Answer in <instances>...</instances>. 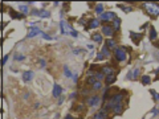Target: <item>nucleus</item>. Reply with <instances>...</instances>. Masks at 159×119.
Here are the masks:
<instances>
[{"label":"nucleus","instance_id":"1","mask_svg":"<svg viewBox=\"0 0 159 119\" xmlns=\"http://www.w3.org/2000/svg\"><path fill=\"white\" fill-rule=\"evenodd\" d=\"M113 54H114V58L118 62H125L126 58H127V49L123 48V46H118L113 50Z\"/></svg>","mask_w":159,"mask_h":119},{"label":"nucleus","instance_id":"2","mask_svg":"<svg viewBox=\"0 0 159 119\" xmlns=\"http://www.w3.org/2000/svg\"><path fill=\"white\" fill-rule=\"evenodd\" d=\"M101 103H104V101H102V97L99 94H93V95H90V97L86 98V105L90 107H97Z\"/></svg>","mask_w":159,"mask_h":119},{"label":"nucleus","instance_id":"3","mask_svg":"<svg viewBox=\"0 0 159 119\" xmlns=\"http://www.w3.org/2000/svg\"><path fill=\"white\" fill-rule=\"evenodd\" d=\"M143 8L146 9V12L149 15H153V16L159 15V4H156V3H144Z\"/></svg>","mask_w":159,"mask_h":119},{"label":"nucleus","instance_id":"4","mask_svg":"<svg viewBox=\"0 0 159 119\" xmlns=\"http://www.w3.org/2000/svg\"><path fill=\"white\" fill-rule=\"evenodd\" d=\"M101 33H102V36H106V37H109V39H113L115 31H114L111 24H102L101 25Z\"/></svg>","mask_w":159,"mask_h":119},{"label":"nucleus","instance_id":"5","mask_svg":"<svg viewBox=\"0 0 159 119\" xmlns=\"http://www.w3.org/2000/svg\"><path fill=\"white\" fill-rule=\"evenodd\" d=\"M60 31H61L62 34H68V33H72L74 29L72 28V25L69 23H66L65 20H61L60 21Z\"/></svg>","mask_w":159,"mask_h":119},{"label":"nucleus","instance_id":"6","mask_svg":"<svg viewBox=\"0 0 159 119\" xmlns=\"http://www.w3.org/2000/svg\"><path fill=\"white\" fill-rule=\"evenodd\" d=\"M117 16H115V13L114 12H104V13L101 15V17H99V21H104V23H113V20H114Z\"/></svg>","mask_w":159,"mask_h":119},{"label":"nucleus","instance_id":"7","mask_svg":"<svg viewBox=\"0 0 159 119\" xmlns=\"http://www.w3.org/2000/svg\"><path fill=\"white\" fill-rule=\"evenodd\" d=\"M92 119H109V113L105 109H101V110H98V111L94 113V115H93Z\"/></svg>","mask_w":159,"mask_h":119},{"label":"nucleus","instance_id":"8","mask_svg":"<svg viewBox=\"0 0 159 119\" xmlns=\"http://www.w3.org/2000/svg\"><path fill=\"white\" fill-rule=\"evenodd\" d=\"M102 73H104L105 76H114L117 73V70L113 68L111 65H105V66H102Z\"/></svg>","mask_w":159,"mask_h":119},{"label":"nucleus","instance_id":"9","mask_svg":"<svg viewBox=\"0 0 159 119\" xmlns=\"http://www.w3.org/2000/svg\"><path fill=\"white\" fill-rule=\"evenodd\" d=\"M139 68H134L133 70H130L129 71V74H127V79H133V81H135L138 77H139Z\"/></svg>","mask_w":159,"mask_h":119},{"label":"nucleus","instance_id":"10","mask_svg":"<svg viewBox=\"0 0 159 119\" xmlns=\"http://www.w3.org/2000/svg\"><path fill=\"white\" fill-rule=\"evenodd\" d=\"M52 94H53L54 98H59V97H61V95H62V87L59 85V83H54V85H53V91H52Z\"/></svg>","mask_w":159,"mask_h":119},{"label":"nucleus","instance_id":"11","mask_svg":"<svg viewBox=\"0 0 159 119\" xmlns=\"http://www.w3.org/2000/svg\"><path fill=\"white\" fill-rule=\"evenodd\" d=\"M99 24H101V21L98 20V19H89V21H88V29H94V28H98L99 27Z\"/></svg>","mask_w":159,"mask_h":119},{"label":"nucleus","instance_id":"12","mask_svg":"<svg viewBox=\"0 0 159 119\" xmlns=\"http://www.w3.org/2000/svg\"><path fill=\"white\" fill-rule=\"evenodd\" d=\"M39 34H42V32H41L37 27H32V28L29 29L28 34H27V37H28V39H32V37H35V36H39Z\"/></svg>","mask_w":159,"mask_h":119},{"label":"nucleus","instance_id":"13","mask_svg":"<svg viewBox=\"0 0 159 119\" xmlns=\"http://www.w3.org/2000/svg\"><path fill=\"white\" fill-rule=\"evenodd\" d=\"M130 37H131V40H133L135 44H139V41H141V40H142V37H143V34H142V33L130 32Z\"/></svg>","mask_w":159,"mask_h":119},{"label":"nucleus","instance_id":"14","mask_svg":"<svg viewBox=\"0 0 159 119\" xmlns=\"http://www.w3.org/2000/svg\"><path fill=\"white\" fill-rule=\"evenodd\" d=\"M105 45L109 48L110 50H114L115 48H118V46H117V41H115L114 39H107L106 42H105Z\"/></svg>","mask_w":159,"mask_h":119},{"label":"nucleus","instance_id":"15","mask_svg":"<svg viewBox=\"0 0 159 119\" xmlns=\"http://www.w3.org/2000/svg\"><path fill=\"white\" fill-rule=\"evenodd\" d=\"M115 79H117L115 74H114V76H106V77H105V85H106V87H110L113 83L115 82Z\"/></svg>","mask_w":159,"mask_h":119},{"label":"nucleus","instance_id":"16","mask_svg":"<svg viewBox=\"0 0 159 119\" xmlns=\"http://www.w3.org/2000/svg\"><path fill=\"white\" fill-rule=\"evenodd\" d=\"M92 41H94V42H97V44H101L102 41H104V39H102V33H99V32L93 33V34H92Z\"/></svg>","mask_w":159,"mask_h":119},{"label":"nucleus","instance_id":"17","mask_svg":"<svg viewBox=\"0 0 159 119\" xmlns=\"http://www.w3.org/2000/svg\"><path fill=\"white\" fill-rule=\"evenodd\" d=\"M114 115H121L122 113H123V103H118L114 109H113V111H111Z\"/></svg>","mask_w":159,"mask_h":119},{"label":"nucleus","instance_id":"18","mask_svg":"<svg viewBox=\"0 0 159 119\" xmlns=\"http://www.w3.org/2000/svg\"><path fill=\"white\" fill-rule=\"evenodd\" d=\"M101 53L104 54L105 58H110V56H111V50L109 49L106 45H102V48H101Z\"/></svg>","mask_w":159,"mask_h":119},{"label":"nucleus","instance_id":"19","mask_svg":"<svg viewBox=\"0 0 159 119\" xmlns=\"http://www.w3.org/2000/svg\"><path fill=\"white\" fill-rule=\"evenodd\" d=\"M32 78H33V71L28 70V71H24V73H23V79H24L25 82L32 81Z\"/></svg>","mask_w":159,"mask_h":119},{"label":"nucleus","instance_id":"20","mask_svg":"<svg viewBox=\"0 0 159 119\" xmlns=\"http://www.w3.org/2000/svg\"><path fill=\"white\" fill-rule=\"evenodd\" d=\"M97 82V78H96V76H90V77H88L86 78V86H89V87H92L94 83Z\"/></svg>","mask_w":159,"mask_h":119},{"label":"nucleus","instance_id":"21","mask_svg":"<svg viewBox=\"0 0 159 119\" xmlns=\"http://www.w3.org/2000/svg\"><path fill=\"white\" fill-rule=\"evenodd\" d=\"M17 9L21 12L23 15H28V13H29V8H28L27 4H20V5L17 7Z\"/></svg>","mask_w":159,"mask_h":119},{"label":"nucleus","instance_id":"22","mask_svg":"<svg viewBox=\"0 0 159 119\" xmlns=\"http://www.w3.org/2000/svg\"><path fill=\"white\" fill-rule=\"evenodd\" d=\"M111 25H113V28H114L115 32H118V31H119V27H121V19H119V17H115L114 20H113V24H111Z\"/></svg>","mask_w":159,"mask_h":119},{"label":"nucleus","instance_id":"23","mask_svg":"<svg viewBox=\"0 0 159 119\" xmlns=\"http://www.w3.org/2000/svg\"><path fill=\"white\" fill-rule=\"evenodd\" d=\"M141 82H142V85H150L151 83V77L147 76V74H143L141 77Z\"/></svg>","mask_w":159,"mask_h":119},{"label":"nucleus","instance_id":"24","mask_svg":"<svg viewBox=\"0 0 159 119\" xmlns=\"http://www.w3.org/2000/svg\"><path fill=\"white\" fill-rule=\"evenodd\" d=\"M102 87H104V83H102L101 81H97L90 89H92L93 91H99V90H102Z\"/></svg>","mask_w":159,"mask_h":119},{"label":"nucleus","instance_id":"25","mask_svg":"<svg viewBox=\"0 0 159 119\" xmlns=\"http://www.w3.org/2000/svg\"><path fill=\"white\" fill-rule=\"evenodd\" d=\"M156 37H158V32L155 31L154 27H150V41L156 40Z\"/></svg>","mask_w":159,"mask_h":119},{"label":"nucleus","instance_id":"26","mask_svg":"<svg viewBox=\"0 0 159 119\" xmlns=\"http://www.w3.org/2000/svg\"><path fill=\"white\" fill-rule=\"evenodd\" d=\"M94 11H96V13H98L99 16L104 13V4H101V3H97L96 4V8H94Z\"/></svg>","mask_w":159,"mask_h":119},{"label":"nucleus","instance_id":"27","mask_svg":"<svg viewBox=\"0 0 159 119\" xmlns=\"http://www.w3.org/2000/svg\"><path fill=\"white\" fill-rule=\"evenodd\" d=\"M64 74H65V77H66V78H72V77L74 76V74L72 73V71H70V69L68 68L66 65L64 66Z\"/></svg>","mask_w":159,"mask_h":119},{"label":"nucleus","instance_id":"28","mask_svg":"<svg viewBox=\"0 0 159 119\" xmlns=\"http://www.w3.org/2000/svg\"><path fill=\"white\" fill-rule=\"evenodd\" d=\"M50 12L48 9H40V17H49Z\"/></svg>","mask_w":159,"mask_h":119},{"label":"nucleus","instance_id":"29","mask_svg":"<svg viewBox=\"0 0 159 119\" xmlns=\"http://www.w3.org/2000/svg\"><path fill=\"white\" fill-rule=\"evenodd\" d=\"M119 7L125 11V12H131L133 11V7H130V5H123V4H119Z\"/></svg>","mask_w":159,"mask_h":119},{"label":"nucleus","instance_id":"30","mask_svg":"<svg viewBox=\"0 0 159 119\" xmlns=\"http://www.w3.org/2000/svg\"><path fill=\"white\" fill-rule=\"evenodd\" d=\"M150 93H151V95H153V98H154L155 101H159V93H156L155 90H150Z\"/></svg>","mask_w":159,"mask_h":119},{"label":"nucleus","instance_id":"31","mask_svg":"<svg viewBox=\"0 0 159 119\" xmlns=\"http://www.w3.org/2000/svg\"><path fill=\"white\" fill-rule=\"evenodd\" d=\"M88 21L89 20H86V19H80V21H78V24H80V25H84V27H88Z\"/></svg>","mask_w":159,"mask_h":119},{"label":"nucleus","instance_id":"32","mask_svg":"<svg viewBox=\"0 0 159 119\" xmlns=\"http://www.w3.org/2000/svg\"><path fill=\"white\" fill-rule=\"evenodd\" d=\"M25 57L21 56V54H15V61H24Z\"/></svg>","mask_w":159,"mask_h":119},{"label":"nucleus","instance_id":"33","mask_svg":"<svg viewBox=\"0 0 159 119\" xmlns=\"http://www.w3.org/2000/svg\"><path fill=\"white\" fill-rule=\"evenodd\" d=\"M39 65H40V68H45L47 66V61L44 58H41V60H39Z\"/></svg>","mask_w":159,"mask_h":119},{"label":"nucleus","instance_id":"34","mask_svg":"<svg viewBox=\"0 0 159 119\" xmlns=\"http://www.w3.org/2000/svg\"><path fill=\"white\" fill-rule=\"evenodd\" d=\"M11 16H12L13 19L16 17V19H23L24 17V15H19V13H15V12H11Z\"/></svg>","mask_w":159,"mask_h":119},{"label":"nucleus","instance_id":"35","mask_svg":"<svg viewBox=\"0 0 159 119\" xmlns=\"http://www.w3.org/2000/svg\"><path fill=\"white\" fill-rule=\"evenodd\" d=\"M151 114L154 116H158V114H159V109H158V107H154V109L151 110Z\"/></svg>","mask_w":159,"mask_h":119},{"label":"nucleus","instance_id":"36","mask_svg":"<svg viewBox=\"0 0 159 119\" xmlns=\"http://www.w3.org/2000/svg\"><path fill=\"white\" fill-rule=\"evenodd\" d=\"M105 57H104V54H102L101 52H98L97 53V56H96V60H97V61H99V60H104Z\"/></svg>","mask_w":159,"mask_h":119},{"label":"nucleus","instance_id":"37","mask_svg":"<svg viewBox=\"0 0 159 119\" xmlns=\"http://www.w3.org/2000/svg\"><path fill=\"white\" fill-rule=\"evenodd\" d=\"M41 36H42V37H44L45 40H53V37H50V36H49V34H47V33H42Z\"/></svg>","mask_w":159,"mask_h":119},{"label":"nucleus","instance_id":"38","mask_svg":"<svg viewBox=\"0 0 159 119\" xmlns=\"http://www.w3.org/2000/svg\"><path fill=\"white\" fill-rule=\"evenodd\" d=\"M7 61H8V54H5V56L3 57V61H2V65H5V64H7Z\"/></svg>","mask_w":159,"mask_h":119},{"label":"nucleus","instance_id":"39","mask_svg":"<svg viewBox=\"0 0 159 119\" xmlns=\"http://www.w3.org/2000/svg\"><path fill=\"white\" fill-rule=\"evenodd\" d=\"M32 15H35V16H40V11H39V9H33V11H32Z\"/></svg>","mask_w":159,"mask_h":119},{"label":"nucleus","instance_id":"40","mask_svg":"<svg viewBox=\"0 0 159 119\" xmlns=\"http://www.w3.org/2000/svg\"><path fill=\"white\" fill-rule=\"evenodd\" d=\"M76 110H77V111H84V106H82L81 103H80V106H77V107H76Z\"/></svg>","mask_w":159,"mask_h":119},{"label":"nucleus","instance_id":"41","mask_svg":"<svg viewBox=\"0 0 159 119\" xmlns=\"http://www.w3.org/2000/svg\"><path fill=\"white\" fill-rule=\"evenodd\" d=\"M81 52H82V49H74V50H73L74 54H78V53H81Z\"/></svg>","mask_w":159,"mask_h":119},{"label":"nucleus","instance_id":"42","mask_svg":"<svg viewBox=\"0 0 159 119\" xmlns=\"http://www.w3.org/2000/svg\"><path fill=\"white\" fill-rule=\"evenodd\" d=\"M64 119H74V118H73V115H70V114H68V115H66V116L64 118Z\"/></svg>","mask_w":159,"mask_h":119},{"label":"nucleus","instance_id":"43","mask_svg":"<svg viewBox=\"0 0 159 119\" xmlns=\"http://www.w3.org/2000/svg\"><path fill=\"white\" fill-rule=\"evenodd\" d=\"M73 79H74V82H77V79H78V74H77V73H74V76H73Z\"/></svg>","mask_w":159,"mask_h":119},{"label":"nucleus","instance_id":"44","mask_svg":"<svg viewBox=\"0 0 159 119\" xmlns=\"http://www.w3.org/2000/svg\"><path fill=\"white\" fill-rule=\"evenodd\" d=\"M70 34H72V36H73V37H77V36H78V33H77V32H76V31H73V32H72V33H70Z\"/></svg>","mask_w":159,"mask_h":119},{"label":"nucleus","instance_id":"45","mask_svg":"<svg viewBox=\"0 0 159 119\" xmlns=\"http://www.w3.org/2000/svg\"><path fill=\"white\" fill-rule=\"evenodd\" d=\"M62 102H64V98H62V97H60V99H59V105H61Z\"/></svg>","mask_w":159,"mask_h":119},{"label":"nucleus","instance_id":"46","mask_svg":"<svg viewBox=\"0 0 159 119\" xmlns=\"http://www.w3.org/2000/svg\"><path fill=\"white\" fill-rule=\"evenodd\" d=\"M39 107H40V103H39V102L35 103V109H39Z\"/></svg>","mask_w":159,"mask_h":119},{"label":"nucleus","instance_id":"47","mask_svg":"<svg viewBox=\"0 0 159 119\" xmlns=\"http://www.w3.org/2000/svg\"><path fill=\"white\" fill-rule=\"evenodd\" d=\"M154 73H155V74H156V76H159V68H158V69H156V70H155V71H154Z\"/></svg>","mask_w":159,"mask_h":119}]
</instances>
